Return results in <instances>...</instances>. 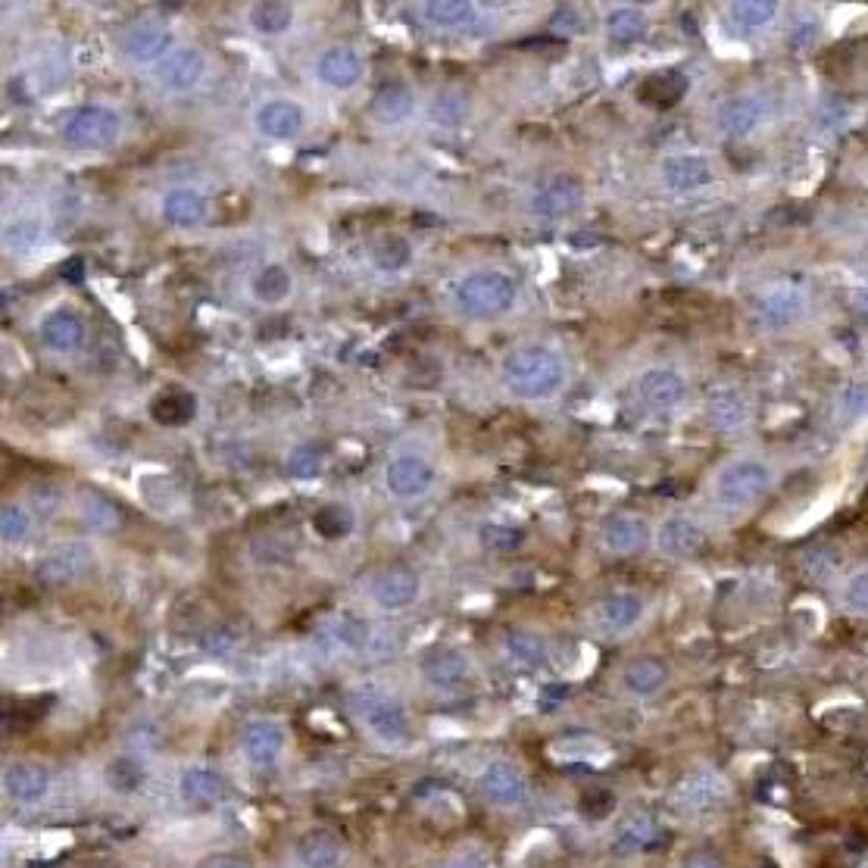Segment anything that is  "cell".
Listing matches in <instances>:
<instances>
[{"label": "cell", "instance_id": "cell-54", "mask_svg": "<svg viewBox=\"0 0 868 868\" xmlns=\"http://www.w3.org/2000/svg\"><path fill=\"white\" fill-rule=\"evenodd\" d=\"M850 603L862 612H868V575H859L853 578L850 584Z\"/></svg>", "mask_w": 868, "mask_h": 868}, {"label": "cell", "instance_id": "cell-29", "mask_svg": "<svg viewBox=\"0 0 868 868\" xmlns=\"http://www.w3.org/2000/svg\"><path fill=\"white\" fill-rule=\"evenodd\" d=\"M778 16V4L775 0H734L728 4V22L740 35H753L769 29Z\"/></svg>", "mask_w": 868, "mask_h": 868}, {"label": "cell", "instance_id": "cell-39", "mask_svg": "<svg viewBox=\"0 0 868 868\" xmlns=\"http://www.w3.org/2000/svg\"><path fill=\"white\" fill-rule=\"evenodd\" d=\"M606 29H609L612 38L622 41V44L641 41L644 32H647V16L637 7H616V10L606 13Z\"/></svg>", "mask_w": 868, "mask_h": 868}, {"label": "cell", "instance_id": "cell-57", "mask_svg": "<svg viewBox=\"0 0 868 868\" xmlns=\"http://www.w3.org/2000/svg\"><path fill=\"white\" fill-rule=\"evenodd\" d=\"M25 868H54V862H29Z\"/></svg>", "mask_w": 868, "mask_h": 868}, {"label": "cell", "instance_id": "cell-5", "mask_svg": "<svg viewBox=\"0 0 868 868\" xmlns=\"http://www.w3.org/2000/svg\"><path fill=\"white\" fill-rule=\"evenodd\" d=\"M122 132V119L110 107H79L72 110L69 119L63 122V138L72 147L82 150H100L116 144Z\"/></svg>", "mask_w": 868, "mask_h": 868}, {"label": "cell", "instance_id": "cell-7", "mask_svg": "<svg viewBox=\"0 0 868 868\" xmlns=\"http://www.w3.org/2000/svg\"><path fill=\"white\" fill-rule=\"evenodd\" d=\"M584 203V185L578 175H553L531 194V210L544 219H566Z\"/></svg>", "mask_w": 868, "mask_h": 868}, {"label": "cell", "instance_id": "cell-15", "mask_svg": "<svg viewBox=\"0 0 868 868\" xmlns=\"http://www.w3.org/2000/svg\"><path fill=\"white\" fill-rule=\"evenodd\" d=\"M257 132L272 141H291L303 132V110L294 100H266L253 116Z\"/></svg>", "mask_w": 868, "mask_h": 868}, {"label": "cell", "instance_id": "cell-43", "mask_svg": "<svg viewBox=\"0 0 868 868\" xmlns=\"http://www.w3.org/2000/svg\"><path fill=\"white\" fill-rule=\"evenodd\" d=\"M107 784H110V790H116V794H138V790L144 787V769L135 759L119 756L107 765Z\"/></svg>", "mask_w": 868, "mask_h": 868}, {"label": "cell", "instance_id": "cell-40", "mask_svg": "<svg viewBox=\"0 0 868 868\" xmlns=\"http://www.w3.org/2000/svg\"><path fill=\"white\" fill-rule=\"evenodd\" d=\"M313 528H316L319 538H325V541H341V538H347V534L353 531V513H350V506H341V503L322 506L319 513L313 516Z\"/></svg>", "mask_w": 868, "mask_h": 868}, {"label": "cell", "instance_id": "cell-2", "mask_svg": "<svg viewBox=\"0 0 868 868\" xmlns=\"http://www.w3.org/2000/svg\"><path fill=\"white\" fill-rule=\"evenodd\" d=\"M519 297V285L503 272H472L463 282L456 285L453 300L456 310L469 316V319H494L513 310V303Z\"/></svg>", "mask_w": 868, "mask_h": 868}, {"label": "cell", "instance_id": "cell-46", "mask_svg": "<svg viewBox=\"0 0 868 868\" xmlns=\"http://www.w3.org/2000/svg\"><path fill=\"white\" fill-rule=\"evenodd\" d=\"M0 534H4L7 544H22L32 534V516L29 509L19 503H7L4 513H0Z\"/></svg>", "mask_w": 868, "mask_h": 868}, {"label": "cell", "instance_id": "cell-36", "mask_svg": "<svg viewBox=\"0 0 868 868\" xmlns=\"http://www.w3.org/2000/svg\"><path fill=\"white\" fill-rule=\"evenodd\" d=\"M250 291H253V297H257L260 303H266V306L285 303L288 294H291V272H288L285 266L272 263V266H266V269H260L257 275H253Z\"/></svg>", "mask_w": 868, "mask_h": 868}, {"label": "cell", "instance_id": "cell-51", "mask_svg": "<svg viewBox=\"0 0 868 868\" xmlns=\"http://www.w3.org/2000/svg\"><path fill=\"white\" fill-rule=\"evenodd\" d=\"M550 29H553V32H563V35L578 32V29H581V16H578V10H575V7H559V10H553V16H550Z\"/></svg>", "mask_w": 868, "mask_h": 868}, {"label": "cell", "instance_id": "cell-22", "mask_svg": "<svg viewBox=\"0 0 868 868\" xmlns=\"http://www.w3.org/2000/svg\"><path fill=\"white\" fill-rule=\"evenodd\" d=\"M160 216L172 228H194L207 219V197L194 188H175L163 197Z\"/></svg>", "mask_w": 868, "mask_h": 868}, {"label": "cell", "instance_id": "cell-30", "mask_svg": "<svg viewBox=\"0 0 868 868\" xmlns=\"http://www.w3.org/2000/svg\"><path fill=\"white\" fill-rule=\"evenodd\" d=\"M178 790H182V797L194 806H203V803H216L222 797V775L216 769H207V765H191V769L182 772V781H178Z\"/></svg>", "mask_w": 868, "mask_h": 868}, {"label": "cell", "instance_id": "cell-34", "mask_svg": "<svg viewBox=\"0 0 868 868\" xmlns=\"http://www.w3.org/2000/svg\"><path fill=\"white\" fill-rule=\"evenodd\" d=\"M294 22V7L282 4V0H260V4L250 7V25L266 38L285 35Z\"/></svg>", "mask_w": 868, "mask_h": 868}, {"label": "cell", "instance_id": "cell-23", "mask_svg": "<svg viewBox=\"0 0 868 868\" xmlns=\"http://www.w3.org/2000/svg\"><path fill=\"white\" fill-rule=\"evenodd\" d=\"M41 341L54 353H75L85 341V322L69 310H54L41 322Z\"/></svg>", "mask_w": 868, "mask_h": 868}, {"label": "cell", "instance_id": "cell-25", "mask_svg": "<svg viewBox=\"0 0 868 868\" xmlns=\"http://www.w3.org/2000/svg\"><path fill=\"white\" fill-rule=\"evenodd\" d=\"M481 794L497 806H513L525 797V778L513 765L497 762L481 775Z\"/></svg>", "mask_w": 868, "mask_h": 868}, {"label": "cell", "instance_id": "cell-21", "mask_svg": "<svg viewBox=\"0 0 868 868\" xmlns=\"http://www.w3.org/2000/svg\"><path fill=\"white\" fill-rule=\"evenodd\" d=\"M4 790L13 803H38L50 790V772L38 762H13L4 772Z\"/></svg>", "mask_w": 868, "mask_h": 868}, {"label": "cell", "instance_id": "cell-24", "mask_svg": "<svg viewBox=\"0 0 868 868\" xmlns=\"http://www.w3.org/2000/svg\"><path fill=\"white\" fill-rule=\"evenodd\" d=\"M706 416L719 431H734L747 422L750 410L737 388H712L706 397Z\"/></svg>", "mask_w": 868, "mask_h": 868}, {"label": "cell", "instance_id": "cell-28", "mask_svg": "<svg viewBox=\"0 0 868 868\" xmlns=\"http://www.w3.org/2000/svg\"><path fill=\"white\" fill-rule=\"evenodd\" d=\"M684 91H687L684 75L678 69H662V72L647 75L641 88H637V97L650 107H672V104H678Z\"/></svg>", "mask_w": 868, "mask_h": 868}, {"label": "cell", "instance_id": "cell-49", "mask_svg": "<svg viewBox=\"0 0 868 868\" xmlns=\"http://www.w3.org/2000/svg\"><path fill=\"white\" fill-rule=\"evenodd\" d=\"M7 247L10 250H35L47 241V235L41 232V225L35 222H19V225H10L7 235H4Z\"/></svg>", "mask_w": 868, "mask_h": 868}, {"label": "cell", "instance_id": "cell-6", "mask_svg": "<svg viewBox=\"0 0 868 868\" xmlns=\"http://www.w3.org/2000/svg\"><path fill=\"white\" fill-rule=\"evenodd\" d=\"M97 566V553L85 541H66L38 563V581L47 587H66L85 578Z\"/></svg>", "mask_w": 868, "mask_h": 868}, {"label": "cell", "instance_id": "cell-19", "mask_svg": "<svg viewBox=\"0 0 868 868\" xmlns=\"http://www.w3.org/2000/svg\"><path fill=\"white\" fill-rule=\"evenodd\" d=\"M662 182H666L669 191L678 194L706 188L712 182V163L700 157V153H678V157H669L662 163Z\"/></svg>", "mask_w": 868, "mask_h": 868}, {"label": "cell", "instance_id": "cell-47", "mask_svg": "<svg viewBox=\"0 0 868 868\" xmlns=\"http://www.w3.org/2000/svg\"><path fill=\"white\" fill-rule=\"evenodd\" d=\"M331 637H335V644H341L344 650H363L369 641V628L356 616H338L331 622Z\"/></svg>", "mask_w": 868, "mask_h": 868}, {"label": "cell", "instance_id": "cell-45", "mask_svg": "<svg viewBox=\"0 0 868 868\" xmlns=\"http://www.w3.org/2000/svg\"><path fill=\"white\" fill-rule=\"evenodd\" d=\"M506 653L516 662H522V666H538V662L544 659V641L531 631H509Z\"/></svg>", "mask_w": 868, "mask_h": 868}, {"label": "cell", "instance_id": "cell-44", "mask_svg": "<svg viewBox=\"0 0 868 868\" xmlns=\"http://www.w3.org/2000/svg\"><path fill=\"white\" fill-rule=\"evenodd\" d=\"M662 681H666V669H662V662L656 659H637L625 672V684L634 694H653Z\"/></svg>", "mask_w": 868, "mask_h": 868}, {"label": "cell", "instance_id": "cell-18", "mask_svg": "<svg viewBox=\"0 0 868 868\" xmlns=\"http://www.w3.org/2000/svg\"><path fill=\"white\" fill-rule=\"evenodd\" d=\"M197 394L182 385H169L150 400V419L163 428H185L197 416Z\"/></svg>", "mask_w": 868, "mask_h": 868}, {"label": "cell", "instance_id": "cell-38", "mask_svg": "<svg viewBox=\"0 0 868 868\" xmlns=\"http://www.w3.org/2000/svg\"><path fill=\"white\" fill-rule=\"evenodd\" d=\"M641 600L637 597H609L603 606H600V625L606 628V631H628L637 619H641Z\"/></svg>", "mask_w": 868, "mask_h": 868}, {"label": "cell", "instance_id": "cell-55", "mask_svg": "<svg viewBox=\"0 0 868 868\" xmlns=\"http://www.w3.org/2000/svg\"><path fill=\"white\" fill-rule=\"evenodd\" d=\"M63 278H72V282H82V260H72V266H63Z\"/></svg>", "mask_w": 868, "mask_h": 868}, {"label": "cell", "instance_id": "cell-48", "mask_svg": "<svg viewBox=\"0 0 868 868\" xmlns=\"http://www.w3.org/2000/svg\"><path fill=\"white\" fill-rule=\"evenodd\" d=\"M837 410L847 419H868V385L865 381H853L837 397Z\"/></svg>", "mask_w": 868, "mask_h": 868}, {"label": "cell", "instance_id": "cell-17", "mask_svg": "<svg viewBox=\"0 0 868 868\" xmlns=\"http://www.w3.org/2000/svg\"><path fill=\"white\" fill-rule=\"evenodd\" d=\"M363 57L356 54L353 47H331L325 50V54L319 57L316 63V75L335 91H347L353 85H360L363 79Z\"/></svg>", "mask_w": 868, "mask_h": 868}, {"label": "cell", "instance_id": "cell-52", "mask_svg": "<svg viewBox=\"0 0 868 868\" xmlns=\"http://www.w3.org/2000/svg\"><path fill=\"white\" fill-rule=\"evenodd\" d=\"M438 868H491L488 856L478 853V850H466V853H456L447 862H441Z\"/></svg>", "mask_w": 868, "mask_h": 868}, {"label": "cell", "instance_id": "cell-8", "mask_svg": "<svg viewBox=\"0 0 868 868\" xmlns=\"http://www.w3.org/2000/svg\"><path fill=\"white\" fill-rule=\"evenodd\" d=\"M637 397H641V403L650 413L666 416V413H675L684 403L687 385L675 369H650L637 378Z\"/></svg>", "mask_w": 868, "mask_h": 868}, {"label": "cell", "instance_id": "cell-41", "mask_svg": "<svg viewBox=\"0 0 868 868\" xmlns=\"http://www.w3.org/2000/svg\"><path fill=\"white\" fill-rule=\"evenodd\" d=\"M410 260H413V250L400 235H381L372 247V263L381 272H400Z\"/></svg>", "mask_w": 868, "mask_h": 868}, {"label": "cell", "instance_id": "cell-12", "mask_svg": "<svg viewBox=\"0 0 868 868\" xmlns=\"http://www.w3.org/2000/svg\"><path fill=\"white\" fill-rule=\"evenodd\" d=\"M285 728L278 722H250L247 731H244V753L250 759V765H257V769H272V765L282 759L285 753Z\"/></svg>", "mask_w": 868, "mask_h": 868}, {"label": "cell", "instance_id": "cell-9", "mask_svg": "<svg viewBox=\"0 0 868 868\" xmlns=\"http://www.w3.org/2000/svg\"><path fill=\"white\" fill-rule=\"evenodd\" d=\"M172 32L157 22H135L122 35V54L132 63H160L172 54Z\"/></svg>", "mask_w": 868, "mask_h": 868}, {"label": "cell", "instance_id": "cell-4", "mask_svg": "<svg viewBox=\"0 0 868 868\" xmlns=\"http://www.w3.org/2000/svg\"><path fill=\"white\" fill-rule=\"evenodd\" d=\"M772 488V469L762 459H734L716 478V497L728 506H747Z\"/></svg>", "mask_w": 868, "mask_h": 868}, {"label": "cell", "instance_id": "cell-37", "mask_svg": "<svg viewBox=\"0 0 868 868\" xmlns=\"http://www.w3.org/2000/svg\"><path fill=\"white\" fill-rule=\"evenodd\" d=\"M472 113V104L466 94L459 91H441L434 94L431 107H428V116L434 125H444V129H456V125H463Z\"/></svg>", "mask_w": 868, "mask_h": 868}, {"label": "cell", "instance_id": "cell-35", "mask_svg": "<svg viewBox=\"0 0 868 868\" xmlns=\"http://www.w3.org/2000/svg\"><path fill=\"white\" fill-rule=\"evenodd\" d=\"M647 538H650V528H647L641 519H631V516L612 519V522L603 528V544H606L609 550H616V553H634V550H641V547L647 544Z\"/></svg>", "mask_w": 868, "mask_h": 868}, {"label": "cell", "instance_id": "cell-42", "mask_svg": "<svg viewBox=\"0 0 868 868\" xmlns=\"http://www.w3.org/2000/svg\"><path fill=\"white\" fill-rule=\"evenodd\" d=\"M288 475L297 478V481H313L322 475V466H325V456L316 444H297L291 453H288Z\"/></svg>", "mask_w": 868, "mask_h": 868}, {"label": "cell", "instance_id": "cell-26", "mask_svg": "<svg viewBox=\"0 0 868 868\" xmlns=\"http://www.w3.org/2000/svg\"><path fill=\"white\" fill-rule=\"evenodd\" d=\"M413 110H416V97L406 85L378 88V94L372 97V104H369L372 119L381 122V125H400V122H406L413 116Z\"/></svg>", "mask_w": 868, "mask_h": 868}, {"label": "cell", "instance_id": "cell-3", "mask_svg": "<svg viewBox=\"0 0 868 868\" xmlns=\"http://www.w3.org/2000/svg\"><path fill=\"white\" fill-rule=\"evenodd\" d=\"M353 703V712L366 722V728L378 737L385 740V744H406L410 740V719H406V709L385 691H378V687H360V691H353L350 697Z\"/></svg>", "mask_w": 868, "mask_h": 868}, {"label": "cell", "instance_id": "cell-1", "mask_svg": "<svg viewBox=\"0 0 868 868\" xmlns=\"http://www.w3.org/2000/svg\"><path fill=\"white\" fill-rule=\"evenodd\" d=\"M503 385L519 400H547L563 391L566 363L547 347H519L503 360Z\"/></svg>", "mask_w": 868, "mask_h": 868}, {"label": "cell", "instance_id": "cell-32", "mask_svg": "<svg viewBox=\"0 0 868 868\" xmlns=\"http://www.w3.org/2000/svg\"><path fill=\"white\" fill-rule=\"evenodd\" d=\"M79 516L94 534H113L122 525V509L104 494H85L79 503Z\"/></svg>", "mask_w": 868, "mask_h": 868}, {"label": "cell", "instance_id": "cell-31", "mask_svg": "<svg viewBox=\"0 0 868 868\" xmlns=\"http://www.w3.org/2000/svg\"><path fill=\"white\" fill-rule=\"evenodd\" d=\"M297 859L303 868H338L341 862V844L335 834L328 831H313L300 840Z\"/></svg>", "mask_w": 868, "mask_h": 868}, {"label": "cell", "instance_id": "cell-53", "mask_svg": "<svg viewBox=\"0 0 868 868\" xmlns=\"http://www.w3.org/2000/svg\"><path fill=\"white\" fill-rule=\"evenodd\" d=\"M232 647H235V637L225 631H213L210 637H203V650H210V653H228Z\"/></svg>", "mask_w": 868, "mask_h": 868}, {"label": "cell", "instance_id": "cell-16", "mask_svg": "<svg viewBox=\"0 0 868 868\" xmlns=\"http://www.w3.org/2000/svg\"><path fill=\"white\" fill-rule=\"evenodd\" d=\"M806 313V297L797 291V288H778V291H769L759 303H756V319L759 325L772 328V331H781V328H790L794 322H800Z\"/></svg>", "mask_w": 868, "mask_h": 868}, {"label": "cell", "instance_id": "cell-56", "mask_svg": "<svg viewBox=\"0 0 868 868\" xmlns=\"http://www.w3.org/2000/svg\"><path fill=\"white\" fill-rule=\"evenodd\" d=\"M213 868H247L244 862H219V865H213Z\"/></svg>", "mask_w": 868, "mask_h": 868}, {"label": "cell", "instance_id": "cell-11", "mask_svg": "<svg viewBox=\"0 0 868 868\" xmlns=\"http://www.w3.org/2000/svg\"><path fill=\"white\" fill-rule=\"evenodd\" d=\"M203 72H207V60L197 47H175L166 60L157 63V79L169 91H191L200 85Z\"/></svg>", "mask_w": 868, "mask_h": 868}, {"label": "cell", "instance_id": "cell-10", "mask_svg": "<svg viewBox=\"0 0 868 868\" xmlns=\"http://www.w3.org/2000/svg\"><path fill=\"white\" fill-rule=\"evenodd\" d=\"M434 481V469L428 459L422 456H397L388 463L385 469V484L388 491L400 500H410V497H422Z\"/></svg>", "mask_w": 868, "mask_h": 868}, {"label": "cell", "instance_id": "cell-50", "mask_svg": "<svg viewBox=\"0 0 868 868\" xmlns=\"http://www.w3.org/2000/svg\"><path fill=\"white\" fill-rule=\"evenodd\" d=\"M481 544L488 550H519L522 547V531L509 525H484L481 528Z\"/></svg>", "mask_w": 868, "mask_h": 868}, {"label": "cell", "instance_id": "cell-13", "mask_svg": "<svg viewBox=\"0 0 868 868\" xmlns=\"http://www.w3.org/2000/svg\"><path fill=\"white\" fill-rule=\"evenodd\" d=\"M422 675L438 691H453L469 678V659L453 647H434L422 656Z\"/></svg>", "mask_w": 868, "mask_h": 868}, {"label": "cell", "instance_id": "cell-14", "mask_svg": "<svg viewBox=\"0 0 868 868\" xmlns=\"http://www.w3.org/2000/svg\"><path fill=\"white\" fill-rule=\"evenodd\" d=\"M419 587L422 584H419L416 572H410V569H388V572H381L372 581L369 594H372L375 606L388 609V612H397V609H406L419 597Z\"/></svg>", "mask_w": 868, "mask_h": 868}, {"label": "cell", "instance_id": "cell-20", "mask_svg": "<svg viewBox=\"0 0 868 868\" xmlns=\"http://www.w3.org/2000/svg\"><path fill=\"white\" fill-rule=\"evenodd\" d=\"M765 116H769V107L762 97H731L719 110V129L731 138H747L765 122Z\"/></svg>", "mask_w": 868, "mask_h": 868}, {"label": "cell", "instance_id": "cell-27", "mask_svg": "<svg viewBox=\"0 0 868 868\" xmlns=\"http://www.w3.org/2000/svg\"><path fill=\"white\" fill-rule=\"evenodd\" d=\"M422 16L434 29L463 32L478 22V7L469 4V0H431V4H422Z\"/></svg>", "mask_w": 868, "mask_h": 868}, {"label": "cell", "instance_id": "cell-33", "mask_svg": "<svg viewBox=\"0 0 868 868\" xmlns=\"http://www.w3.org/2000/svg\"><path fill=\"white\" fill-rule=\"evenodd\" d=\"M703 544V531L691 519H669L659 528V550L672 553V556H687L700 550Z\"/></svg>", "mask_w": 868, "mask_h": 868}]
</instances>
